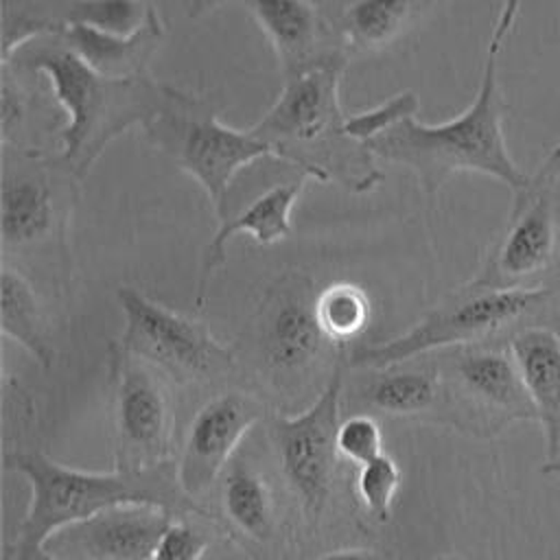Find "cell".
I'll return each instance as SVG.
<instances>
[{
	"mask_svg": "<svg viewBox=\"0 0 560 560\" xmlns=\"http://www.w3.org/2000/svg\"><path fill=\"white\" fill-rule=\"evenodd\" d=\"M359 370L368 372L359 383V398L365 407L389 416H438L446 422V387L435 361Z\"/></svg>",
	"mask_w": 560,
	"mask_h": 560,
	"instance_id": "obj_20",
	"label": "cell"
},
{
	"mask_svg": "<svg viewBox=\"0 0 560 560\" xmlns=\"http://www.w3.org/2000/svg\"><path fill=\"white\" fill-rule=\"evenodd\" d=\"M315 313L324 335L337 346L343 348L350 339L359 337L372 315V304L363 287L337 280L317 291Z\"/></svg>",
	"mask_w": 560,
	"mask_h": 560,
	"instance_id": "obj_25",
	"label": "cell"
},
{
	"mask_svg": "<svg viewBox=\"0 0 560 560\" xmlns=\"http://www.w3.org/2000/svg\"><path fill=\"white\" fill-rule=\"evenodd\" d=\"M433 560H466V558H462V556H438V558H433Z\"/></svg>",
	"mask_w": 560,
	"mask_h": 560,
	"instance_id": "obj_38",
	"label": "cell"
},
{
	"mask_svg": "<svg viewBox=\"0 0 560 560\" xmlns=\"http://www.w3.org/2000/svg\"><path fill=\"white\" fill-rule=\"evenodd\" d=\"M319 560H381V558L368 549H335L324 553Z\"/></svg>",
	"mask_w": 560,
	"mask_h": 560,
	"instance_id": "obj_34",
	"label": "cell"
},
{
	"mask_svg": "<svg viewBox=\"0 0 560 560\" xmlns=\"http://www.w3.org/2000/svg\"><path fill=\"white\" fill-rule=\"evenodd\" d=\"M446 0H339L322 2L348 59L381 52L413 31Z\"/></svg>",
	"mask_w": 560,
	"mask_h": 560,
	"instance_id": "obj_17",
	"label": "cell"
},
{
	"mask_svg": "<svg viewBox=\"0 0 560 560\" xmlns=\"http://www.w3.org/2000/svg\"><path fill=\"white\" fill-rule=\"evenodd\" d=\"M542 171L560 186V147H556V149L549 153V158H547Z\"/></svg>",
	"mask_w": 560,
	"mask_h": 560,
	"instance_id": "obj_35",
	"label": "cell"
},
{
	"mask_svg": "<svg viewBox=\"0 0 560 560\" xmlns=\"http://www.w3.org/2000/svg\"><path fill=\"white\" fill-rule=\"evenodd\" d=\"M558 289H488L466 282L427 311L405 332L359 346L350 357L352 368H387L418 357L459 346L508 341L516 330L556 319Z\"/></svg>",
	"mask_w": 560,
	"mask_h": 560,
	"instance_id": "obj_6",
	"label": "cell"
},
{
	"mask_svg": "<svg viewBox=\"0 0 560 560\" xmlns=\"http://www.w3.org/2000/svg\"><path fill=\"white\" fill-rule=\"evenodd\" d=\"M79 179L42 149L2 147L0 247L2 265L31 280L66 284L68 232L79 199Z\"/></svg>",
	"mask_w": 560,
	"mask_h": 560,
	"instance_id": "obj_5",
	"label": "cell"
},
{
	"mask_svg": "<svg viewBox=\"0 0 560 560\" xmlns=\"http://www.w3.org/2000/svg\"><path fill=\"white\" fill-rule=\"evenodd\" d=\"M4 470L26 479L31 499L7 553L42 551L59 529L118 505H158L175 516L206 514L179 486L175 462L147 468L81 470L59 464L42 451L4 455Z\"/></svg>",
	"mask_w": 560,
	"mask_h": 560,
	"instance_id": "obj_4",
	"label": "cell"
},
{
	"mask_svg": "<svg viewBox=\"0 0 560 560\" xmlns=\"http://www.w3.org/2000/svg\"><path fill=\"white\" fill-rule=\"evenodd\" d=\"M400 468L387 453L359 466L357 475V497L361 505L378 521H385L394 508L400 488Z\"/></svg>",
	"mask_w": 560,
	"mask_h": 560,
	"instance_id": "obj_27",
	"label": "cell"
},
{
	"mask_svg": "<svg viewBox=\"0 0 560 560\" xmlns=\"http://www.w3.org/2000/svg\"><path fill=\"white\" fill-rule=\"evenodd\" d=\"M208 549L210 536L186 518L175 516L162 534L151 560H203Z\"/></svg>",
	"mask_w": 560,
	"mask_h": 560,
	"instance_id": "obj_30",
	"label": "cell"
},
{
	"mask_svg": "<svg viewBox=\"0 0 560 560\" xmlns=\"http://www.w3.org/2000/svg\"><path fill=\"white\" fill-rule=\"evenodd\" d=\"M350 59H328L284 79L273 105L249 127L273 158L319 184H337L363 195L383 182L376 155L352 136L339 103V85Z\"/></svg>",
	"mask_w": 560,
	"mask_h": 560,
	"instance_id": "obj_3",
	"label": "cell"
},
{
	"mask_svg": "<svg viewBox=\"0 0 560 560\" xmlns=\"http://www.w3.org/2000/svg\"><path fill=\"white\" fill-rule=\"evenodd\" d=\"M343 368L335 365L317 398L295 416L273 422V442L282 472L304 508L319 514L330 497L337 462V429L341 424Z\"/></svg>",
	"mask_w": 560,
	"mask_h": 560,
	"instance_id": "obj_13",
	"label": "cell"
},
{
	"mask_svg": "<svg viewBox=\"0 0 560 560\" xmlns=\"http://www.w3.org/2000/svg\"><path fill=\"white\" fill-rule=\"evenodd\" d=\"M518 9H521V0H503L499 18H497V22L492 26V33L501 35L503 39H508L510 33L514 31V24H516V18H518Z\"/></svg>",
	"mask_w": 560,
	"mask_h": 560,
	"instance_id": "obj_32",
	"label": "cell"
},
{
	"mask_svg": "<svg viewBox=\"0 0 560 560\" xmlns=\"http://www.w3.org/2000/svg\"><path fill=\"white\" fill-rule=\"evenodd\" d=\"M122 332L116 343L153 370L179 383L219 381L236 368V357L203 324L155 302L140 289H116Z\"/></svg>",
	"mask_w": 560,
	"mask_h": 560,
	"instance_id": "obj_9",
	"label": "cell"
},
{
	"mask_svg": "<svg viewBox=\"0 0 560 560\" xmlns=\"http://www.w3.org/2000/svg\"><path fill=\"white\" fill-rule=\"evenodd\" d=\"M179 2L184 7V13L195 20V18H201V15L210 13V11H214L217 7L225 4L228 0H179Z\"/></svg>",
	"mask_w": 560,
	"mask_h": 560,
	"instance_id": "obj_33",
	"label": "cell"
},
{
	"mask_svg": "<svg viewBox=\"0 0 560 560\" xmlns=\"http://www.w3.org/2000/svg\"><path fill=\"white\" fill-rule=\"evenodd\" d=\"M79 0H0V63L37 37L61 35Z\"/></svg>",
	"mask_w": 560,
	"mask_h": 560,
	"instance_id": "obj_24",
	"label": "cell"
},
{
	"mask_svg": "<svg viewBox=\"0 0 560 560\" xmlns=\"http://www.w3.org/2000/svg\"><path fill=\"white\" fill-rule=\"evenodd\" d=\"M446 387V422L472 438H497L514 422H538L508 341L472 343L438 354Z\"/></svg>",
	"mask_w": 560,
	"mask_h": 560,
	"instance_id": "obj_8",
	"label": "cell"
},
{
	"mask_svg": "<svg viewBox=\"0 0 560 560\" xmlns=\"http://www.w3.org/2000/svg\"><path fill=\"white\" fill-rule=\"evenodd\" d=\"M317 287L304 271H284L265 291L254 317V343L265 370L295 381L337 346L324 335L315 298Z\"/></svg>",
	"mask_w": 560,
	"mask_h": 560,
	"instance_id": "obj_11",
	"label": "cell"
},
{
	"mask_svg": "<svg viewBox=\"0 0 560 560\" xmlns=\"http://www.w3.org/2000/svg\"><path fill=\"white\" fill-rule=\"evenodd\" d=\"M383 453V431L372 416L354 413L341 420L337 429V455L341 459L363 466Z\"/></svg>",
	"mask_w": 560,
	"mask_h": 560,
	"instance_id": "obj_29",
	"label": "cell"
},
{
	"mask_svg": "<svg viewBox=\"0 0 560 560\" xmlns=\"http://www.w3.org/2000/svg\"><path fill=\"white\" fill-rule=\"evenodd\" d=\"M262 413L258 398L236 389L217 394L197 409L175 462L186 497L197 501L210 490Z\"/></svg>",
	"mask_w": 560,
	"mask_h": 560,
	"instance_id": "obj_14",
	"label": "cell"
},
{
	"mask_svg": "<svg viewBox=\"0 0 560 560\" xmlns=\"http://www.w3.org/2000/svg\"><path fill=\"white\" fill-rule=\"evenodd\" d=\"M173 518L158 505H118L59 529L44 549L55 560H151Z\"/></svg>",
	"mask_w": 560,
	"mask_h": 560,
	"instance_id": "obj_15",
	"label": "cell"
},
{
	"mask_svg": "<svg viewBox=\"0 0 560 560\" xmlns=\"http://www.w3.org/2000/svg\"><path fill=\"white\" fill-rule=\"evenodd\" d=\"M306 182H311V177L304 173H298V177L293 179L278 182L267 190H262L258 197H254L243 210H238L236 214L232 212L225 221L219 223L217 234L208 241L201 254V269L197 280L199 304H203L208 284L225 262L228 243L236 234H249L258 245H271L291 236L293 232L291 212Z\"/></svg>",
	"mask_w": 560,
	"mask_h": 560,
	"instance_id": "obj_18",
	"label": "cell"
},
{
	"mask_svg": "<svg viewBox=\"0 0 560 560\" xmlns=\"http://www.w3.org/2000/svg\"><path fill=\"white\" fill-rule=\"evenodd\" d=\"M0 313L2 335L22 346L42 370H50L55 363V346L48 335L39 295L33 280L9 265L0 269Z\"/></svg>",
	"mask_w": 560,
	"mask_h": 560,
	"instance_id": "obj_22",
	"label": "cell"
},
{
	"mask_svg": "<svg viewBox=\"0 0 560 560\" xmlns=\"http://www.w3.org/2000/svg\"><path fill=\"white\" fill-rule=\"evenodd\" d=\"M22 77L39 74L63 112L57 129L59 162L83 182L103 151L131 127H142L160 107L166 83L151 72L107 77L81 61L59 37H37L7 61Z\"/></svg>",
	"mask_w": 560,
	"mask_h": 560,
	"instance_id": "obj_2",
	"label": "cell"
},
{
	"mask_svg": "<svg viewBox=\"0 0 560 560\" xmlns=\"http://www.w3.org/2000/svg\"><path fill=\"white\" fill-rule=\"evenodd\" d=\"M4 560H55V558L46 549H42V551H31V553H20V556L7 553Z\"/></svg>",
	"mask_w": 560,
	"mask_h": 560,
	"instance_id": "obj_36",
	"label": "cell"
},
{
	"mask_svg": "<svg viewBox=\"0 0 560 560\" xmlns=\"http://www.w3.org/2000/svg\"><path fill=\"white\" fill-rule=\"evenodd\" d=\"M545 433V459L560 453V328L532 324L508 339Z\"/></svg>",
	"mask_w": 560,
	"mask_h": 560,
	"instance_id": "obj_19",
	"label": "cell"
},
{
	"mask_svg": "<svg viewBox=\"0 0 560 560\" xmlns=\"http://www.w3.org/2000/svg\"><path fill=\"white\" fill-rule=\"evenodd\" d=\"M20 79L9 63H0V131L2 147L28 149L24 129L31 118V92Z\"/></svg>",
	"mask_w": 560,
	"mask_h": 560,
	"instance_id": "obj_28",
	"label": "cell"
},
{
	"mask_svg": "<svg viewBox=\"0 0 560 560\" xmlns=\"http://www.w3.org/2000/svg\"><path fill=\"white\" fill-rule=\"evenodd\" d=\"M140 129L147 144L201 186L219 223L232 212L230 190L236 175L256 160H276L249 129L228 127L210 96L168 83L158 112Z\"/></svg>",
	"mask_w": 560,
	"mask_h": 560,
	"instance_id": "obj_7",
	"label": "cell"
},
{
	"mask_svg": "<svg viewBox=\"0 0 560 560\" xmlns=\"http://www.w3.org/2000/svg\"><path fill=\"white\" fill-rule=\"evenodd\" d=\"M221 501L228 521L252 540H267L273 532V497L265 477L247 464L234 462L223 475Z\"/></svg>",
	"mask_w": 560,
	"mask_h": 560,
	"instance_id": "obj_23",
	"label": "cell"
},
{
	"mask_svg": "<svg viewBox=\"0 0 560 560\" xmlns=\"http://www.w3.org/2000/svg\"><path fill=\"white\" fill-rule=\"evenodd\" d=\"M153 11L155 7L147 0H79L70 24L127 37L138 33Z\"/></svg>",
	"mask_w": 560,
	"mask_h": 560,
	"instance_id": "obj_26",
	"label": "cell"
},
{
	"mask_svg": "<svg viewBox=\"0 0 560 560\" xmlns=\"http://www.w3.org/2000/svg\"><path fill=\"white\" fill-rule=\"evenodd\" d=\"M81 61L107 77H138L149 72V61L164 39V22L158 9L133 35H109L90 26L70 24L57 35Z\"/></svg>",
	"mask_w": 560,
	"mask_h": 560,
	"instance_id": "obj_21",
	"label": "cell"
},
{
	"mask_svg": "<svg viewBox=\"0 0 560 560\" xmlns=\"http://www.w3.org/2000/svg\"><path fill=\"white\" fill-rule=\"evenodd\" d=\"M503 42L501 35L490 33L477 94L462 114L438 125H427L409 114L365 140L376 160L411 171L429 199L457 173L488 175L508 186L512 195L532 182L510 155L503 136L505 103L499 85Z\"/></svg>",
	"mask_w": 560,
	"mask_h": 560,
	"instance_id": "obj_1",
	"label": "cell"
},
{
	"mask_svg": "<svg viewBox=\"0 0 560 560\" xmlns=\"http://www.w3.org/2000/svg\"><path fill=\"white\" fill-rule=\"evenodd\" d=\"M418 98L411 90H405L392 98H387L385 103L372 107V109H365L361 114H354L348 118V127L352 131L354 138H359L361 142H365L368 138L381 133L383 129L392 127L396 120H400L402 116H409V114H418Z\"/></svg>",
	"mask_w": 560,
	"mask_h": 560,
	"instance_id": "obj_31",
	"label": "cell"
},
{
	"mask_svg": "<svg viewBox=\"0 0 560 560\" xmlns=\"http://www.w3.org/2000/svg\"><path fill=\"white\" fill-rule=\"evenodd\" d=\"M512 210L470 280L488 289L545 287L560 245V186L540 168L527 188L512 195Z\"/></svg>",
	"mask_w": 560,
	"mask_h": 560,
	"instance_id": "obj_10",
	"label": "cell"
},
{
	"mask_svg": "<svg viewBox=\"0 0 560 560\" xmlns=\"http://www.w3.org/2000/svg\"><path fill=\"white\" fill-rule=\"evenodd\" d=\"M116 468H147L168 462L173 409L155 370L109 343Z\"/></svg>",
	"mask_w": 560,
	"mask_h": 560,
	"instance_id": "obj_12",
	"label": "cell"
},
{
	"mask_svg": "<svg viewBox=\"0 0 560 560\" xmlns=\"http://www.w3.org/2000/svg\"><path fill=\"white\" fill-rule=\"evenodd\" d=\"M254 18L269 39L284 79L298 77L328 59L348 57L319 0H234Z\"/></svg>",
	"mask_w": 560,
	"mask_h": 560,
	"instance_id": "obj_16",
	"label": "cell"
},
{
	"mask_svg": "<svg viewBox=\"0 0 560 560\" xmlns=\"http://www.w3.org/2000/svg\"><path fill=\"white\" fill-rule=\"evenodd\" d=\"M542 475L545 477H558L560 475V453L553 459L542 462Z\"/></svg>",
	"mask_w": 560,
	"mask_h": 560,
	"instance_id": "obj_37",
	"label": "cell"
}]
</instances>
